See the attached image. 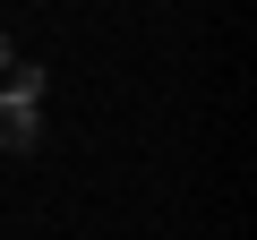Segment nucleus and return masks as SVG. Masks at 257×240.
<instances>
[{
	"instance_id": "nucleus-1",
	"label": "nucleus",
	"mask_w": 257,
	"mask_h": 240,
	"mask_svg": "<svg viewBox=\"0 0 257 240\" xmlns=\"http://www.w3.org/2000/svg\"><path fill=\"white\" fill-rule=\"evenodd\" d=\"M26 138H35V103H18L0 86V146H26Z\"/></svg>"
},
{
	"instance_id": "nucleus-3",
	"label": "nucleus",
	"mask_w": 257,
	"mask_h": 240,
	"mask_svg": "<svg viewBox=\"0 0 257 240\" xmlns=\"http://www.w3.org/2000/svg\"><path fill=\"white\" fill-rule=\"evenodd\" d=\"M0 69H9V35H0Z\"/></svg>"
},
{
	"instance_id": "nucleus-2",
	"label": "nucleus",
	"mask_w": 257,
	"mask_h": 240,
	"mask_svg": "<svg viewBox=\"0 0 257 240\" xmlns=\"http://www.w3.org/2000/svg\"><path fill=\"white\" fill-rule=\"evenodd\" d=\"M9 94L18 103H43V69H9Z\"/></svg>"
}]
</instances>
